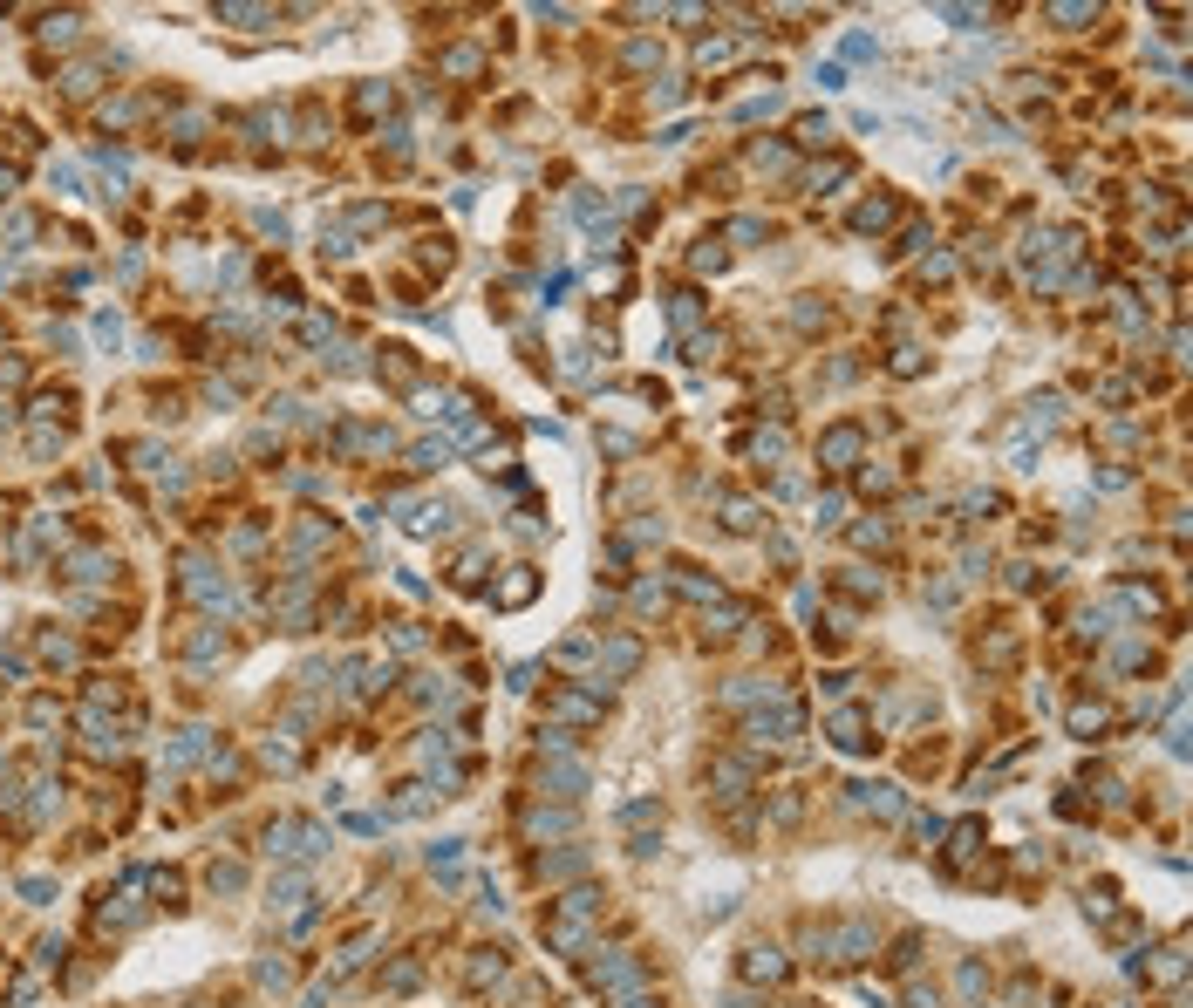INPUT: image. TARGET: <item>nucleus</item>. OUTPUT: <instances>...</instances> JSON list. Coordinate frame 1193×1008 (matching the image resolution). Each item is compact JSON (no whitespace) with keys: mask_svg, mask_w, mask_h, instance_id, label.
Here are the masks:
<instances>
[{"mask_svg":"<svg viewBox=\"0 0 1193 1008\" xmlns=\"http://www.w3.org/2000/svg\"><path fill=\"white\" fill-rule=\"evenodd\" d=\"M805 947L818 954V960H866L873 947H879V933H873V920H812L805 927Z\"/></svg>","mask_w":1193,"mask_h":1008,"instance_id":"obj_1","label":"nucleus"},{"mask_svg":"<svg viewBox=\"0 0 1193 1008\" xmlns=\"http://www.w3.org/2000/svg\"><path fill=\"white\" fill-rule=\"evenodd\" d=\"M635 661H642L635 640H608V647H601V667H593V682H601V675H635Z\"/></svg>","mask_w":1193,"mask_h":1008,"instance_id":"obj_2","label":"nucleus"},{"mask_svg":"<svg viewBox=\"0 0 1193 1008\" xmlns=\"http://www.w3.org/2000/svg\"><path fill=\"white\" fill-rule=\"evenodd\" d=\"M744 974L750 981H784V954L778 947H744Z\"/></svg>","mask_w":1193,"mask_h":1008,"instance_id":"obj_3","label":"nucleus"},{"mask_svg":"<svg viewBox=\"0 0 1193 1008\" xmlns=\"http://www.w3.org/2000/svg\"><path fill=\"white\" fill-rule=\"evenodd\" d=\"M832 743H839V750H866V716H859V709H839V716H832Z\"/></svg>","mask_w":1193,"mask_h":1008,"instance_id":"obj_4","label":"nucleus"},{"mask_svg":"<svg viewBox=\"0 0 1193 1008\" xmlns=\"http://www.w3.org/2000/svg\"><path fill=\"white\" fill-rule=\"evenodd\" d=\"M852 791H859V804L873 818H901V791H886V784H852Z\"/></svg>","mask_w":1193,"mask_h":1008,"instance_id":"obj_5","label":"nucleus"},{"mask_svg":"<svg viewBox=\"0 0 1193 1008\" xmlns=\"http://www.w3.org/2000/svg\"><path fill=\"white\" fill-rule=\"evenodd\" d=\"M525 831H532V838H546V831H573V811H546V804H532V811H525Z\"/></svg>","mask_w":1193,"mask_h":1008,"instance_id":"obj_6","label":"nucleus"},{"mask_svg":"<svg viewBox=\"0 0 1193 1008\" xmlns=\"http://www.w3.org/2000/svg\"><path fill=\"white\" fill-rule=\"evenodd\" d=\"M852 225H859V232H886V225H893V198H873V205H859V211H852Z\"/></svg>","mask_w":1193,"mask_h":1008,"instance_id":"obj_7","label":"nucleus"},{"mask_svg":"<svg viewBox=\"0 0 1193 1008\" xmlns=\"http://www.w3.org/2000/svg\"><path fill=\"white\" fill-rule=\"evenodd\" d=\"M852 450H859V430H852V423H839V430L825 437V450H818V457H825V464H845Z\"/></svg>","mask_w":1193,"mask_h":1008,"instance_id":"obj_8","label":"nucleus"},{"mask_svg":"<svg viewBox=\"0 0 1193 1008\" xmlns=\"http://www.w3.org/2000/svg\"><path fill=\"white\" fill-rule=\"evenodd\" d=\"M546 784H552L559 797H580V791H586V770H580V764H559V770H546Z\"/></svg>","mask_w":1193,"mask_h":1008,"instance_id":"obj_9","label":"nucleus"},{"mask_svg":"<svg viewBox=\"0 0 1193 1008\" xmlns=\"http://www.w3.org/2000/svg\"><path fill=\"white\" fill-rule=\"evenodd\" d=\"M498 600H505V606H525V600H532V566H512V579H505Z\"/></svg>","mask_w":1193,"mask_h":1008,"instance_id":"obj_10","label":"nucleus"},{"mask_svg":"<svg viewBox=\"0 0 1193 1008\" xmlns=\"http://www.w3.org/2000/svg\"><path fill=\"white\" fill-rule=\"evenodd\" d=\"M1105 723H1111V716H1105L1098 702H1077V709H1071V730H1077V736H1098Z\"/></svg>","mask_w":1193,"mask_h":1008,"instance_id":"obj_11","label":"nucleus"},{"mask_svg":"<svg viewBox=\"0 0 1193 1008\" xmlns=\"http://www.w3.org/2000/svg\"><path fill=\"white\" fill-rule=\"evenodd\" d=\"M580 865H586V852H559V859H539V879H566Z\"/></svg>","mask_w":1193,"mask_h":1008,"instance_id":"obj_12","label":"nucleus"},{"mask_svg":"<svg viewBox=\"0 0 1193 1008\" xmlns=\"http://www.w3.org/2000/svg\"><path fill=\"white\" fill-rule=\"evenodd\" d=\"M723 511H730L737 532H757V504H750V498H723Z\"/></svg>","mask_w":1193,"mask_h":1008,"instance_id":"obj_13","label":"nucleus"},{"mask_svg":"<svg viewBox=\"0 0 1193 1008\" xmlns=\"http://www.w3.org/2000/svg\"><path fill=\"white\" fill-rule=\"evenodd\" d=\"M716 266H723V245L703 239V245H696V273H716Z\"/></svg>","mask_w":1193,"mask_h":1008,"instance_id":"obj_14","label":"nucleus"},{"mask_svg":"<svg viewBox=\"0 0 1193 1008\" xmlns=\"http://www.w3.org/2000/svg\"><path fill=\"white\" fill-rule=\"evenodd\" d=\"M669 320L689 327V320H696V293H676V300H669Z\"/></svg>","mask_w":1193,"mask_h":1008,"instance_id":"obj_15","label":"nucleus"},{"mask_svg":"<svg viewBox=\"0 0 1193 1008\" xmlns=\"http://www.w3.org/2000/svg\"><path fill=\"white\" fill-rule=\"evenodd\" d=\"M730 239H744V245H750V239H764V225H757V218H730Z\"/></svg>","mask_w":1193,"mask_h":1008,"instance_id":"obj_16","label":"nucleus"}]
</instances>
